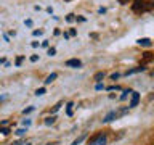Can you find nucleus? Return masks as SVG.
<instances>
[{
	"instance_id": "nucleus-23",
	"label": "nucleus",
	"mask_w": 154,
	"mask_h": 145,
	"mask_svg": "<svg viewBox=\"0 0 154 145\" xmlns=\"http://www.w3.org/2000/svg\"><path fill=\"white\" fill-rule=\"evenodd\" d=\"M75 34H77L75 29H71V31H69V36H71V37H72V36H75Z\"/></svg>"
},
{
	"instance_id": "nucleus-6",
	"label": "nucleus",
	"mask_w": 154,
	"mask_h": 145,
	"mask_svg": "<svg viewBox=\"0 0 154 145\" xmlns=\"http://www.w3.org/2000/svg\"><path fill=\"white\" fill-rule=\"evenodd\" d=\"M138 44H140V45H143V47H149V45H151V40H149V39H140Z\"/></svg>"
},
{
	"instance_id": "nucleus-12",
	"label": "nucleus",
	"mask_w": 154,
	"mask_h": 145,
	"mask_svg": "<svg viewBox=\"0 0 154 145\" xmlns=\"http://www.w3.org/2000/svg\"><path fill=\"white\" fill-rule=\"evenodd\" d=\"M104 77V72H98V74L95 76V81H101Z\"/></svg>"
},
{
	"instance_id": "nucleus-19",
	"label": "nucleus",
	"mask_w": 154,
	"mask_h": 145,
	"mask_svg": "<svg viewBox=\"0 0 154 145\" xmlns=\"http://www.w3.org/2000/svg\"><path fill=\"white\" fill-rule=\"evenodd\" d=\"M0 132L7 135V134H10V129H7V127H3V129H0Z\"/></svg>"
},
{
	"instance_id": "nucleus-15",
	"label": "nucleus",
	"mask_w": 154,
	"mask_h": 145,
	"mask_svg": "<svg viewBox=\"0 0 154 145\" xmlns=\"http://www.w3.org/2000/svg\"><path fill=\"white\" fill-rule=\"evenodd\" d=\"M23 61H24V56H18V58H16V66H19Z\"/></svg>"
},
{
	"instance_id": "nucleus-26",
	"label": "nucleus",
	"mask_w": 154,
	"mask_h": 145,
	"mask_svg": "<svg viewBox=\"0 0 154 145\" xmlns=\"http://www.w3.org/2000/svg\"><path fill=\"white\" fill-rule=\"evenodd\" d=\"M26 26H29V27L32 26V21H31V19H26Z\"/></svg>"
},
{
	"instance_id": "nucleus-5",
	"label": "nucleus",
	"mask_w": 154,
	"mask_h": 145,
	"mask_svg": "<svg viewBox=\"0 0 154 145\" xmlns=\"http://www.w3.org/2000/svg\"><path fill=\"white\" fill-rule=\"evenodd\" d=\"M144 8H146V7H144L143 0H137V2H135V7H133L135 11H140V10H144Z\"/></svg>"
},
{
	"instance_id": "nucleus-3",
	"label": "nucleus",
	"mask_w": 154,
	"mask_h": 145,
	"mask_svg": "<svg viewBox=\"0 0 154 145\" xmlns=\"http://www.w3.org/2000/svg\"><path fill=\"white\" fill-rule=\"evenodd\" d=\"M140 102V95L138 92H132V100H130V108H133V106H137Z\"/></svg>"
},
{
	"instance_id": "nucleus-32",
	"label": "nucleus",
	"mask_w": 154,
	"mask_h": 145,
	"mask_svg": "<svg viewBox=\"0 0 154 145\" xmlns=\"http://www.w3.org/2000/svg\"><path fill=\"white\" fill-rule=\"evenodd\" d=\"M64 2H71V0H64Z\"/></svg>"
},
{
	"instance_id": "nucleus-28",
	"label": "nucleus",
	"mask_w": 154,
	"mask_h": 145,
	"mask_svg": "<svg viewBox=\"0 0 154 145\" xmlns=\"http://www.w3.org/2000/svg\"><path fill=\"white\" fill-rule=\"evenodd\" d=\"M31 45H32L34 48H37V47H38V42H32V44H31Z\"/></svg>"
},
{
	"instance_id": "nucleus-29",
	"label": "nucleus",
	"mask_w": 154,
	"mask_h": 145,
	"mask_svg": "<svg viewBox=\"0 0 154 145\" xmlns=\"http://www.w3.org/2000/svg\"><path fill=\"white\" fill-rule=\"evenodd\" d=\"M42 47H48V40H43L42 42Z\"/></svg>"
},
{
	"instance_id": "nucleus-21",
	"label": "nucleus",
	"mask_w": 154,
	"mask_h": 145,
	"mask_svg": "<svg viewBox=\"0 0 154 145\" xmlns=\"http://www.w3.org/2000/svg\"><path fill=\"white\" fill-rule=\"evenodd\" d=\"M23 124L26 126V127H27V126H31V119H24V121H23Z\"/></svg>"
},
{
	"instance_id": "nucleus-17",
	"label": "nucleus",
	"mask_w": 154,
	"mask_h": 145,
	"mask_svg": "<svg viewBox=\"0 0 154 145\" xmlns=\"http://www.w3.org/2000/svg\"><path fill=\"white\" fill-rule=\"evenodd\" d=\"M42 34H43L42 29H35V31H34V36H42Z\"/></svg>"
},
{
	"instance_id": "nucleus-18",
	"label": "nucleus",
	"mask_w": 154,
	"mask_h": 145,
	"mask_svg": "<svg viewBox=\"0 0 154 145\" xmlns=\"http://www.w3.org/2000/svg\"><path fill=\"white\" fill-rule=\"evenodd\" d=\"M31 111H34V106H29V108H26V110L23 111V113H24V114H27V113H31Z\"/></svg>"
},
{
	"instance_id": "nucleus-14",
	"label": "nucleus",
	"mask_w": 154,
	"mask_h": 145,
	"mask_svg": "<svg viewBox=\"0 0 154 145\" xmlns=\"http://www.w3.org/2000/svg\"><path fill=\"white\" fill-rule=\"evenodd\" d=\"M14 134H16V135H24V134H26V129H18Z\"/></svg>"
},
{
	"instance_id": "nucleus-16",
	"label": "nucleus",
	"mask_w": 154,
	"mask_h": 145,
	"mask_svg": "<svg viewBox=\"0 0 154 145\" xmlns=\"http://www.w3.org/2000/svg\"><path fill=\"white\" fill-rule=\"evenodd\" d=\"M128 94H130V90H125L124 94L120 95V100H125V98H127V95H128Z\"/></svg>"
},
{
	"instance_id": "nucleus-1",
	"label": "nucleus",
	"mask_w": 154,
	"mask_h": 145,
	"mask_svg": "<svg viewBox=\"0 0 154 145\" xmlns=\"http://www.w3.org/2000/svg\"><path fill=\"white\" fill-rule=\"evenodd\" d=\"M106 142H108L106 134H96L88 140V145H106Z\"/></svg>"
},
{
	"instance_id": "nucleus-11",
	"label": "nucleus",
	"mask_w": 154,
	"mask_h": 145,
	"mask_svg": "<svg viewBox=\"0 0 154 145\" xmlns=\"http://www.w3.org/2000/svg\"><path fill=\"white\" fill-rule=\"evenodd\" d=\"M43 94H45V87H40V89L35 90V95H37V97H40V95H43Z\"/></svg>"
},
{
	"instance_id": "nucleus-24",
	"label": "nucleus",
	"mask_w": 154,
	"mask_h": 145,
	"mask_svg": "<svg viewBox=\"0 0 154 145\" xmlns=\"http://www.w3.org/2000/svg\"><path fill=\"white\" fill-rule=\"evenodd\" d=\"M66 19H67V21H72V19H74V14H67Z\"/></svg>"
},
{
	"instance_id": "nucleus-20",
	"label": "nucleus",
	"mask_w": 154,
	"mask_h": 145,
	"mask_svg": "<svg viewBox=\"0 0 154 145\" xmlns=\"http://www.w3.org/2000/svg\"><path fill=\"white\" fill-rule=\"evenodd\" d=\"M60 108H61V103H58L56 106H53V113H56V111L60 110Z\"/></svg>"
},
{
	"instance_id": "nucleus-30",
	"label": "nucleus",
	"mask_w": 154,
	"mask_h": 145,
	"mask_svg": "<svg viewBox=\"0 0 154 145\" xmlns=\"http://www.w3.org/2000/svg\"><path fill=\"white\" fill-rule=\"evenodd\" d=\"M120 3H128V0H119Z\"/></svg>"
},
{
	"instance_id": "nucleus-8",
	"label": "nucleus",
	"mask_w": 154,
	"mask_h": 145,
	"mask_svg": "<svg viewBox=\"0 0 154 145\" xmlns=\"http://www.w3.org/2000/svg\"><path fill=\"white\" fill-rule=\"evenodd\" d=\"M141 71H144V68H135V69H130V71H127V76H130V74H135V72H141Z\"/></svg>"
},
{
	"instance_id": "nucleus-27",
	"label": "nucleus",
	"mask_w": 154,
	"mask_h": 145,
	"mask_svg": "<svg viewBox=\"0 0 154 145\" xmlns=\"http://www.w3.org/2000/svg\"><path fill=\"white\" fill-rule=\"evenodd\" d=\"M103 89V84H96V90H101Z\"/></svg>"
},
{
	"instance_id": "nucleus-9",
	"label": "nucleus",
	"mask_w": 154,
	"mask_h": 145,
	"mask_svg": "<svg viewBox=\"0 0 154 145\" xmlns=\"http://www.w3.org/2000/svg\"><path fill=\"white\" fill-rule=\"evenodd\" d=\"M85 137H87V135H85V134H82V135H80L79 139H75L74 142H72V145H79V143H80V142H82V140H84Z\"/></svg>"
},
{
	"instance_id": "nucleus-2",
	"label": "nucleus",
	"mask_w": 154,
	"mask_h": 145,
	"mask_svg": "<svg viewBox=\"0 0 154 145\" xmlns=\"http://www.w3.org/2000/svg\"><path fill=\"white\" fill-rule=\"evenodd\" d=\"M66 66H69V68H80L82 66V61L77 60V58H72V60H67L66 61Z\"/></svg>"
},
{
	"instance_id": "nucleus-22",
	"label": "nucleus",
	"mask_w": 154,
	"mask_h": 145,
	"mask_svg": "<svg viewBox=\"0 0 154 145\" xmlns=\"http://www.w3.org/2000/svg\"><path fill=\"white\" fill-rule=\"evenodd\" d=\"M37 60H38V56H37V55H32V56H31V61H32V63H35Z\"/></svg>"
},
{
	"instance_id": "nucleus-13",
	"label": "nucleus",
	"mask_w": 154,
	"mask_h": 145,
	"mask_svg": "<svg viewBox=\"0 0 154 145\" xmlns=\"http://www.w3.org/2000/svg\"><path fill=\"white\" fill-rule=\"evenodd\" d=\"M55 53H56V48H48V55H50V56H55Z\"/></svg>"
},
{
	"instance_id": "nucleus-10",
	"label": "nucleus",
	"mask_w": 154,
	"mask_h": 145,
	"mask_svg": "<svg viewBox=\"0 0 154 145\" xmlns=\"http://www.w3.org/2000/svg\"><path fill=\"white\" fill-rule=\"evenodd\" d=\"M53 123H55V116H50V118L45 119V124H47V126H51Z\"/></svg>"
},
{
	"instance_id": "nucleus-4",
	"label": "nucleus",
	"mask_w": 154,
	"mask_h": 145,
	"mask_svg": "<svg viewBox=\"0 0 154 145\" xmlns=\"http://www.w3.org/2000/svg\"><path fill=\"white\" fill-rule=\"evenodd\" d=\"M117 116H119V113H116V111H111V113H108V114L104 116V119H103V121H104V123H111V121L116 119Z\"/></svg>"
},
{
	"instance_id": "nucleus-7",
	"label": "nucleus",
	"mask_w": 154,
	"mask_h": 145,
	"mask_svg": "<svg viewBox=\"0 0 154 145\" xmlns=\"http://www.w3.org/2000/svg\"><path fill=\"white\" fill-rule=\"evenodd\" d=\"M55 79H56V74H55V72H51V74L45 79V84H51V82L55 81Z\"/></svg>"
},
{
	"instance_id": "nucleus-25",
	"label": "nucleus",
	"mask_w": 154,
	"mask_h": 145,
	"mask_svg": "<svg viewBox=\"0 0 154 145\" xmlns=\"http://www.w3.org/2000/svg\"><path fill=\"white\" fill-rule=\"evenodd\" d=\"M117 77H119V74H117V72H114V74L111 76V79H114V81H116V79H117Z\"/></svg>"
},
{
	"instance_id": "nucleus-31",
	"label": "nucleus",
	"mask_w": 154,
	"mask_h": 145,
	"mask_svg": "<svg viewBox=\"0 0 154 145\" xmlns=\"http://www.w3.org/2000/svg\"><path fill=\"white\" fill-rule=\"evenodd\" d=\"M21 145H31V142H26V143H21Z\"/></svg>"
}]
</instances>
